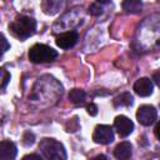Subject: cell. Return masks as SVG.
Returning <instances> with one entry per match:
<instances>
[{"instance_id":"1","label":"cell","mask_w":160,"mask_h":160,"mask_svg":"<svg viewBox=\"0 0 160 160\" xmlns=\"http://www.w3.org/2000/svg\"><path fill=\"white\" fill-rule=\"evenodd\" d=\"M11 32L20 40H25L34 35L36 30V21L26 15H19L11 24H9Z\"/></svg>"},{"instance_id":"2","label":"cell","mask_w":160,"mask_h":160,"mask_svg":"<svg viewBox=\"0 0 160 160\" xmlns=\"http://www.w3.org/2000/svg\"><path fill=\"white\" fill-rule=\"evenodd\" d=\"M39 148L48 160H66L68 158L64 145L54 139H42L39 144Z\"/></svg>"},{"instance_id":"3","label":"cell","mask_w":160,"mask_h":160,"mask_svg":"<svg viewBox=\"0 0 160 160\" xmlns=\"http://www.w3.org/2000/svg\"><path fill=\"white\" fill-rule=\"evenodd\" d=\"M58 58V51L44 44H35L29 50V60L34 64L51 62Z\"/></svg>"},{"instance_id":"4","label":"cell","mask_w":160,"mask_h":160,"mask_svg":"<svg viewBox=\"0 0 160 160\" xmlns=\"http://www.w3.org/2000/svg\"><path fill=\"white\" fill-rule=\"evenodd\" d=\"M136 119L141 125L150 126L158 119V110L152 105H141L136 111Z\"/></svg>"},{"instance_id":"5","label":"cell","mask_w":160,"mask_h":160,"mask_svg":"<svg viewBox=\"0 0 160 160\" xmlns=\"http://www.w3.org/2000/svg\"><path fill=\"white\" fill-rule=\"evenodd\" d=\"M92 140L98 144H110L114 140L112 128L109 125H98L92 132Z\"/></svg>"},{"instance_id":"6","label":"cell","mask_w":160,"mask_h":160,"mask_svg":"<svg viewBox=\"0 0 160 160\" xmlns=\"http://www.w3.org/2000/svg\"><path fill=\"white\" fill-rule=\"evenodd\" d=\"M114 128L116 129L118 134L121 138H126L128 135H130L132 132V130H134V122L129 118H126L124 115H119L114 120Z\"/></svg>"},{"instance_id":"7","label":"cell","mask_w":160,"mask_h":160,"mask_svg":"<svg viewBox=\"0 0 160 160\" xmlns=\"http://www.w3.org/2000/svg\"><path fill=\"white\" fill-rule=\"evenodd\" d=\"M78 39H79V34L76 31H66V32L60 34L56 38L55 42L61 49H70L76 44Z\"/></svg>"},{"instance_id":"8","label":"cell","mask_w":160,"mask_h":160,"mask_svg":"<svg viewBox=\"0 0 160 160\" xmlns=\"http://www.w3.org/2000/svg\"><path fill=\"white\" fill-rule=\"evenodd\" d=\"M152 90H154V85L149 78H140L134 84V91L139 96H142V98L149 96L152 94Z\"/></svg>"},{"instance_id":"9","label":"cell","mask_w":160,"mask_h":160,"mask_svg":"<svg viewBox=\"0 0 160 160\" xmlns=\"http://www.w3.org/2000/svg\"><path fill=\"white\" fill-rule=\"evenodd\" d=\"M18 149L10 140L0 141V160H14L16 158Z\"/></svg>"},{"instance_id":"10","label":"cell","mask_w":160,"mask_h":160,"mask_svg":"<svg viewBox=\"0 0 160 160\" xmlns=\"http://www.w3.org/2000/svg\"><path fill=\"white\" fill-rule=\"evenodd\" d=\"M132 155V146L129 141H122L118 144L114 149V156L118 160H130Z\"/></svg>"},{"instance_id":"11","label":"cell","mask_w":160,"mask_h":160,"mask_svg":"<svg viewBox=\"0 0 160 160\" xmlns=\"http://www.w3.org/2000/svg\"><path fill=\"white\" fill-rule=\"evenodd\" d=\"M69 100L74 105H84L86 100V92L81 89H72L69 92Z\"/></svg>"},{"instance_id":"12","label":"cell","mask_w":160,"mask_h":160,"mask_svg":"<svg viewBox=\"0 0 160 160\" xmlns=\"http://www.w3.org/2000/svg\"><path fill=\"white\" fill-rule=\"evenodd\" d=\"M112 104L115 108H121V106H130L132 104V96L130 92H122L118 95L114 100Z\"/></svg>"},{"instance_id":"13","label":"cell","mask_w":160,"mask_h":160,"mask_svg":"<svg viewBox=\"0 0 160 160\" xmlns=\"http://www.w3.org/2000/svg\"><path fill=\"white\" fill-rule=\"evenodd\" d=\"M142 4L139 0H126L122 2V9L126 12H131V14H138L141 11Z\"/></svg>"},{"instance_id":"14","label":"cell","mask_w":160,"mask_h":160,"mask_svg":"<svg viewBox=\"0 0 160 160\" xmlns=\"http://www.w3.org/2000/svg\"><path fill=\"white\" fill-rule=\"evenodd\" d=\"M62 5H64V1H52V0H50V1H44L42 2V9L46 14L52 15V14L58 12L61 9Z\"/></svg>"},{"instance_id":"15","label":"cell","mask_w":160,"mask_h":160,"mask_svg":"<svg viewBox=\"0 0 160 160\" xmlns=\"http://www.w3.org/2000/svg\"><path fill=\"white\" fill-rule=\"evenodd\" d=\"M104 4H108L106 1H96V2H92L90 6H89V12L91 15H100L102 12V5Z\"/></svg>"},{"instance_id":"16","label":"cell","mask_w":160,"mask_h":160,"mask_svg":"<svg viewBox=\"0 0 160 160\" xmlns=\"http://www.w3.org/2000/svg\"><path fill=\"white\" fill-rule=\"evenodd\" d=\"M10 81V74L4 68H0V89L5 88Z\"/></svg>"},{"instance_id":"17","label":"cell","mask_w":160,"mask_h":160,"mask_svg":"<svg viewBox=\"0 0 160 160\" xmlns=\"http://www.w3.org/2000/svg\"><path fill=\"white\" fill-rule=\"evenodd\" d=\"M34 141H35V135L30 131H25L22 135V144L25 146H30L34 144Z\"/></svg>"},{"instance_id":"18","label":"cell","mask_w":160,"mask_h":160,"mask_svg":"<svg viewBox=\"0 0 160 160\" xmlns=\"http://www.w3.org/2000/svg\"><path fill=\"white\" fill-rule=\"evenodd\" d=\"M9 48H10V44H9L8 39L0 32V58H1V55H2L5 51L9 50Z\"/></svg>"},{"instance_id":"19","label":"cell","mask_w":160,"mask_h":160,"mask_svg":"<svg viewBox=\"0 0 160 160\" xmlns=\"http://www.w3.org/2000/svg\"><path fill=\"white\" fill-rule=\"evenodd\" d=\"M86 109H88V114H90L91 116H95V115L98 114V106H96L95 104H92V102L89 104Z\"/></svg>"},{"instance_id":"20","label":"cell","mask_w":160,"mask_h":160,"mask_svg":"<svg viewBox=\"0 0 160 160\" xmlns=\"http://www.w3.org/2000/svg\"><path fill=\"white\" fill-rule=\"evenodd\" d=\"M21 160H42V158L38 154H29V155H25Z\"/></svg>"},{"instance_id":"21","label":"cell","mask_w":160,"mask_h":160,"mask_svg":"<svg viewBox=\"0 0 160 160\" xmlns=\"http://www.w3.org/2000/svg\"><path fill=\"white\" fill-rule=\"evenodd\" d=\"M90 160H109L105 155H96V156H94L92 159H90Z\"/></svg>"},{"instance_id":"22","label":"cell","mask_w":160,"mask_h":160,"mask_svg":"<svg viewBox=\"0 0 160 160\" xmlns=\"http://www.w3.org/2000/svg\"><path fill=\"white\" fill-rule=\"evenodd\" d=\"M155 136L159 139V124H156V126H155Z\"/></svg>"},{"instance_id":"23","label":"cell","mask_w":160,"mask_h":160,"mask_svg":"<svg viewBox=\"0 0 160 160\" xmlns=\"http://www.w3.org/2000/svg\"><path fill=\"white\" fill-rule=\"evenodd\" d=\"M154 79H155V82L158 84V82H159V71H158V72H155V75H154Z\"/></svg>"}]
</instances>
